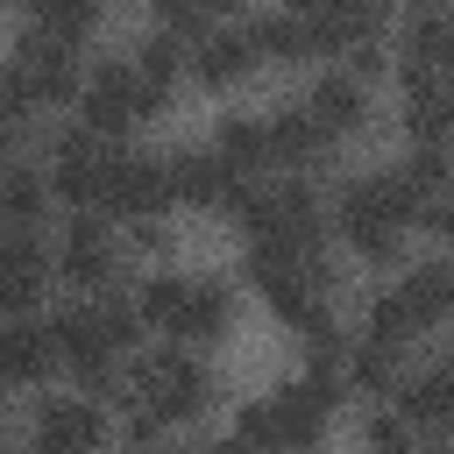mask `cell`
Segmentation results:
<instances>
[{"instance_id":"6da1fadb","label":"cell","mask_w":454,"mask_h":454,"mask_svg":"<svg viewBox=\"0 0 454 454\" xmlns=\"http://www.w3.org/2000/svg\"><path fill=\"white\" fill-rule=\"evenodd\" d=\"M411 220H426V206L411 199V184H404L397 170L355 177V184L340 192V234H348V248H355L362 262H390Z\"/></svg>"},{"instance_id":"7a4b0ae2","label":"cell","mask_w":454,"mask_h":454,"mask_svg":"<svg viewBox=\"0 0 454 454\" xmlns=\"http://www.w3.org/2000/svg\"><path fill=\"white\" fill-rule=\"evenodd\" d=\"M248 277H255V291H262L298 333L319 326V319H333V312H326V255H319V241H255Z\"/></svg>"},{"instance_id":"3957f363","label":"cell","mask_w":454,"mask_h":454,"mask_svg":"<svg viewBox=\"0 0 454 454\" xmlns=\"http://www.w3.org/2000/svg\"><path fill=\"white\" fill-rule=\"evenodd\" d=\"M333 397H340V383L326 376V362H312V376H305V383H284L277 397L248 404L234 433H241V440H255V447H312V440L326 433Z\"/></svg>"},{"instance_id":"277c9868","label":"cell","mask_w":454,"mask_h":454,"mask_svg":"<svg viewBox=\"0 0 454 454\" xmlns=\"http://www.w3.org/2000/svg\"><path fill=\"white\" fill-rule=\"evenodd\" d=\"M135 326H142V312L135 305H114V298H99V305H71V312H57V355L85 376V390H106L114 383V355L135 340Z\"/></svg>"},{"instance_id":"5b68a950","label":"cell","mask_w":454,"mask_h":454,"mask_svg":"<svg viewBox=\"0 0 454 454\" xmlns=\"http://www.w3.org/2000/svg\"><path fill=\"white\" fill-rule=\"evenodd\" d=\"M135 312H142L149 326H163L170 340H213V333H227L234 298H227V284H213V277H149Z\"/></svg>"},{"instance_id":"8992f818","label":"cell","mask_w":454,"mask_h":454,"mask_svg":"<svg viewBox=\"0 0 454 454\" xmlns=\"http://www.w3.org/2000/svg\"><path fill=\"white\" fill-rule=\"evenodd\" d=\"M206 397H213V376H206L199 355H184V348H156V355L135 362V411H149L156 426H177V419L206 411Z\"/></svg>"},{"instance_id":"52a82bcc","label":"cell","mask_w":454,"mask_h":454,"mask_svg":"<svg viewBox=\"0 0 454 454\" xmlns=\"http://www.w3.org/2000/svg\"><path fill=\"white\" fill-rule=\"evenodd\" d=\"M7 85L21 92V106H64L78 92V43L50 35V28H28L14 43V64H7Z\"/></svg>"},{"instance_id":"ba28073f","label":"cell","mask_w":454,"mask_h":454,"mask_svg":"<svg viewBox=\"0 0 454 454\" xmlns=\"http://www.w3.org/2000/svg\"><path fill=\"white\" fill-rule=\"evenodd\" d=\"M156 99H163V92H156L135 64H106V71H92V78H85L78 114H85V128H92V135H128Z\"/></svg>"},{"instance_id":"9c48e42d","label":"cell","mask_w":454,"mask_h":454,"mask_svg":"<svg viewBox=\"0 0 454 454\" xmlns=\"http://www.w3.org/2000/svg\"><path fill=\"white\" fill-rule=\"evenodd\" d=\"M241 227L255 241H319V199L312 184H270V192H241Z\"/></svg>"},{"instance_id":"30bf717a","label":"cell","mask_w":454,"mask_h":454,"mask_svg":"<svg viewBox=\"0 0 454 454\" xmlns=\"http://www.w3.org/2000/svg\"><path fill=\"white\" fill-rule=\"evenodd\" d=\"M170 199H177V192H170V163H156V156H128V149L106 156L99 206H114L121 220H156Z\"/></svg>"},{"instance_id":"8fae6325","label":"cell","mask_w":454,"mask_h":454,"mask_svg":"<svg viewBox=\"0 0 454 454\" xmlns=\"http://www.w3.org/2000/svg\"><path fill=\"white\" fill-rule=\"evenodd\" d=\"M291 14L312 28L319 57H340L348 43H362V35H376V28H383L390 0H291Z\"/></svg>"},{"instance_id":"7c38bea8","label":"cell","mask_w":454,"mask_h":454,"mask_svg":"<svg viewBox=\"0 0 454 454\" xmlns=\"http://www.w3.org/2000/svg\"><path fill=\"white\" fill-rule=\"evenodd\" d=\"M106 156H114V149H99V135H92V128L57 135V149H50V192H64V199H78V206H99Z\"/></svg>"},{"instance_id":"4fadbf2b","label":"cell","mask_w":454,"mask_h":454,"mask_svg":"<svg viewBox=\"0 0 454 454\" xmlns=\"http://www.w3.org/2000/svg\"><path fill=\"white\" fill-rule=\"evenodd\" d=\"M170 192L177 199H192V206H241V170L220 156V149H184L177 163H170Z\"/></svg>"},{"instance_id":"5bb4252c","label":"cell","mask_w":454,"mask_h":454,"mask_svg":"<svg viewBox=\"0 0 454 454\" xmlns=\"http://www.w3.org/2000/svg\"><path fill=\"white\" fill-rule=\"evenodd\" d=\"M57 270H64L71 284H114V270H121V241H114V227L78 220V227L64 234V248H57Z\"/></svg>"},{"instance_id":"9a60e30c","label":"cell","mask_w":454,"mask_h":454,"mask_svg":"<svg viewBox=\"0 0 454 454\" xmlns=\"http://www.w3.org/2000/svg\"><path fill=\"white\" fill-rule=\"evenodd\" d=\"M390 305L404 312L411 333H419V326H440V319L454 312V270H447V262H419V270L390 291Z\"/></svg>"},{"instance_id":"2e32d148","label":"cell","mask_w":454,"mask_h":454,"mask_svg":"<svg viewBox=\"0 0 454 454\" xmlns=\"http://www.w3.org/2000/svg\"><path fill=\"white\" fill-rule=\"evenodd\" d=\"M397 71H404V85H411V78H433V71H454V14H433V7H419V21L404 28Z\"/></svg>"},{"instance_id":"e0dca14e","label":"cell","mask_w":454,"mask_h":454,"mask_svg":"<svg viewBox=\"0 0 454 454\" xmlns=\"http://www.w3.org/2000/svg\"><path fill=\"white\" fill-rule=\"evenodd\" d=\"M404 128L419 142H454V71H433V78L404 85Z\"/></svg>"},{"instance_id":"ac0fdd59","label":"cell","mask_w":454,"mask_h":454,"mask_svg":"<svg viewBox=\"0 0 454 454\" xmlns=\"http://www.w3.org/2000/svg\"><path fill=\"white\" fill-rule=\"evenodd\" d=\"M50 369H57V333L50 326H28V319L0 326V376L7 383H43Z\"/></svg>"},{"instance_id":"d6986e66","label":"cell","mask_w":454,"mask_h":454,"mask_svg":"<svg viewBox=\"0 0 454 454\" xmlns=\"http://www.w3.org/2000/svg\"><path fill=\"white\" fill-rule=\"evenodd\" d=\"M106 440V419L92 411V404H43L35 411V447H50V454H78V447H99Z\"/></svg>"},{"instance_id":"ffe728a7","label":"cell","mask_w":454,"mask_h":454,"mask_svg":"<svg viewBox=\"0 0 454 454\" xmlns=\"http://www.w3.org/2000/svg\"><path fill=\"white\" fill-rule=\"evenodd\" d=\"M43 284H50V255H43L28 234L0 241V305H7V312H21V305H35V298H43Z\"/></svg>"},{"instance_id":"44dd1931","label":"cell","mask_w":454,"mask_h":454,"mask_svg":"<svg viewBox=\"0 0 454 454\" xmlns=\"http://www.w3.org/2000/svg\"><path fill=\"white\" fill-rule=\"evenodd\" d=\"M305 114H312L326 135H348V128H362V114H369V92H362V78H355V71H333V78H319V85H312Z\"/></svg>"},{"instance_id":"7402d4cb","label":"cell","mask_w":454,"mask_h":454,"mask_svg":"<svg viewBox=\"0 0 454 454\" xmlns=\"http://www.w3.org/2000/svg\"><path fill=\"white\" fill-rule=\"evenodd\" d=\"M262 50H255V28H227V35H199V78L206 85H234V78H248V64H255Z\"/></svg>"},{"instance_id":"603a6c76","label":"cell","mask_w":454,"mask_h":454,"mask_svg":"<svg viewBox=\"0 0 454 454\" xmlns=\"http://www.w3.org/2000/svg\"><path fill=\"white\" fill-rule=\"evenodd\" d=\"M397 397H404V419H411V426H440V433H454V362L411 376Z\"/></svg>"},{"instance_id":"cb8c5ba5","label":"cell","mask_w":454,"mask_h":454,"mask_svg":"<svg viewBox=\"0 0 454 454\" xmlns=\"http://www.w3.org/2000/svg\"><path fill=\"white\" fill-rule=\"evenodd\" d=\"M326 142H333V135H326L305 106H284V114L270 121V163H319Z\"/></svg>"},{"instance_id":"d4e9b609","label":"cell","mask_w":454,"mask_h":454,"mask_svg":"<svg viewBox=\"0 0 454 454\" xmlns=\"http://www.w3.org/2000/svg\"><path fill=\"white\" fill-rule=\"evenodd\" d=\"M43 206H50V177L14 163V170L0 177V220H7V227H35V220H43Z\"/></svg>"},{"instance_id":"484cf974","label":"cell","mask_w":454,"mask_h":454,"mask_svg":"<svg viewBox=\"0 0 454 454\" xmlns=\"http://www.w3.org/2000/svg\"><path fill=\"white\" fill-rule=\"evenodd\" d=\"M213 149H220V156H227L241 177H248V170H270V128H262V121H241V114H227Z\"/></svg>"},{"instance_id":"4316f807","label":"cell","mask_w":454,"mask_h":454,"mask_svg":"<svg viewBox=\"0 0 454 454\" xmlns=\"http://www.w3.org/2000/svg\"><path fill=\"white\" fill-rule=\"evenodd\" d=\"M255 50L262 57H284V64H298V57H319V43H312V28L284 7V14H270V21H255Z\"/></svg>"},{"instance_id":"83f0119b","label":"cell","mask_w":454,"mask_h":454,"mask_svg":"<svg viewBox=\"0 0 454 454\" xmlns=\"http://www.w3.org/2000/svg\"><path fill=\"white\" fill-rule=\"evenodd\" d=\"M28 14H35V28H50L64 43H85L92 21H99V0H28Z\"/></svg>"},{"instance_id":"f1b7e54d","label":"cell","mask_w":454,"mask_h":454,"mask_svg":"<svg viewBox=\"0 0 454 454\" xmlns=\"http://www.w3.org/2000/svg\"><path fill=\"white\" fill-rule=\"evenodd\" d=\"M397 355H404V348H390V340H369V333H362V348H355V362H348V369H355V383H362V390H397Z\"/></svg>"},{"instance_id":"f546056e","label":"cell","mask_w":454,"mask_h":454,"mask_svg":"<svg viewBox=\"0 0 454 454\" xmlns=\"http://www.w3.org/2000/svg\"><path fill=\"white\" fill-rule=\"evenodd\" d=\"M177 57H184V50H177V35H163V28H156V35L135 50V71H142L156 92H170V78H177Z\"/></svg>"},{"instance_id":"4dcf8cb0","label":"cell","mask_w":454,"mask_h":454,"mask_svg":"<svg viewBox=\"0 0 454 454\" xmlns=\"http://www.w3.org/2000/svg\"><path fill=\"white\" fill-rule=\"evenodd\" d=\"M149 7H156V28H163V35H177V43L206 28V7H199V0H149Z\"/></svg>"},{"instance_id":"1f68e13d","label":"cell","mask_w":454,"mask_h":454,"mask_svg":"<svg viewBox=\"0 0 454 454\" xmlns=\"http://www.w3.org/2000/svg\"><path fill=\"white\" fill-rule=\"evenodd\" d=\"M21 114H28V106H21V92L0 78V149H14V142H21Z\"/></svg>"},{"instance_id":"d6a6232c","label":"cell","mask_w":454,"mask_h":454,"mask_svg":"<svg viewBox=\"0 0 454 454\" xmlns=\"http://www.w3.org/2000/svg\"><path fill=\"white\" fill-rule=\"evenodd\" d=\"M404 433H411V419H369V440L376 447H404Z\"/></svg>"},{"instance_id":"836d02e7","label":"cell","mask_w":454,"mask_h":454,"mask_svg":"<svg viewBox=\"0 0 454 454\" xmlns=\"http://www.w3.org/2000/svg\"><path fill=\"white\" fill-rule=\"evenodd\" d=\"M426 220H433V227H440V234H447V241H454V199H440V206H433V213H426Z\"/></svg>"},{"instance_id":"e575fe53","label":"cell","mask_w":454,"mask_h":454,"mask_svg":"<svg viewBox=\"0 0 454 454\" xmlns=\"http://www.w3.org/2000/svg\"><path fill=\"white\" fill-rule=\"evenodd\" d=\"M199 7H206V14H227V7H234V0H199Z\"/></svg>"},{"instance_id":"d590c367","label":"cell","mask_w":454,"mask_h":454,"mask_svg":"<svg viewBox=\"0 0 454 454\" xmlns=\"http://www.w3.org/2000/svg\"><path fill=\"white\" fill-rule=\"evenodd\" d=\"M0 227H7V220H0Z\"/></svg>"}]
</instances>
